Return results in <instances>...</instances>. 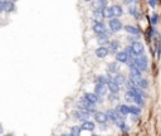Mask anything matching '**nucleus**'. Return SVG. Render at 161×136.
I'll use <instances>...</instances> for the list:
<instances>
[{"label": "nucleus", "mask_w": 161, "mask_h": 136, "mask_svg": "<svg viewBox=\"0 0 161 136\" xmlns=\"http://www.w3.org/2000/svg\"><path fill=\"white\" fill-rule=\"evenodd\" d=\"M124 1L126 4H135V3H137V0H124Z\"/></svg>", "instance_id": "31"}, {"label": "nucleus", "mask_w": 161, "mask_h": 136, "mask_svg": "<svg viewBox=\"0 0 161 136\" xmlns=\"http://www.w3.org/2000/svg\"><path fill=\"white\" fill-rule=\"evenodd\" d=\"M116 60L118 63H126L128 60V54L126 52H118L116 53Z\"/></svg>", "instance_id": "11"}, {"label": "nucleus", "mask_w": 161, "mask_h": 136, "mask_svg": "<svg viewBox=\"0 0 161 136\" xmlns=\"http://www.w3.org/2000/svg\"><path fill=\"white\" fill-rule=\"evenodd\" d=\"M107 87L105 83H97L96 85V88H94V93L97 94L98 97H105L106 93H107Z\"/></svg>", "instance_id": "3"}, {"label": "nucleus", "mask_w": 161, "mask_h": 136, "mask_svg": "<svg viewBox=\"0 0 161 136\" xmlns=\"http://www.w3.org/2000/svg\"><path fill=\"white\" fill-rule=\"evenodd\" d=\"M84 1H91V0H84Z\"/></svg>", "instance_id": "33"}, {"label": "nucleus", "mask_w": 161, "mask_h": 136, "mask_svg": "<svg viewBox=\"0 0 161 136\" xmlns=\"http://www.w3.org/2000/svg\"><path fill=\"white\" fill-rule=\"evenodd\" d=\"M102 11H103V15H105V19H112V18H115L113 11H112V8L106 6Z\"/></svg>", "instance_id": "19"}, {"label": "nucleus", "mask_w": 161, "mask_h": 136, "mask_svg": "<svg viewBox=\"0 0 161 136\" xmlns=\"http://www.w3.org/2000/svg\"><path fill=\"white\" fill-rule=\"evenodd\" d=\"M93 32L97 34H102V33H105L106 32V25L103 24V22H94V24H93Z\"/></svg>", "instance_id": "6"}, {"label": "nucleus", "mask_w": 161, "mask_h": 136, "mask_svg": "<svg viewBox=\"0 0 161 136\" xmlns=\"http://www.w3.org/2000/svg\"><path fill=\"white\" fill-rule=\"evenodd\" d=\"M117 111L121 113V115H128L130 113V107H127V106H125V105H120V106H117Z\"/></svg>", "instance_id": "22"}, {"label": "nucleus", "mask_w": 161, "mask_h": 136, "mask_svg": "<svg viewBox=\"0 0 161 136\" xmlns=\"http://www.w3.org/2000/svg\"><path fill=\"white\" fill-rule=\"evenodd\" d=\"M93 19L94 22H103L105 15H103L102 10H93Z\"/></svg>", "instance_id": "18"}, {"label": "nucleus", "mask_w": 161, "mask_h": 136, "mask_svg": "<svg viewBox=\"0 0 161 136\" xmlns=\"http://www.w3.org/2000/svg\"><path fill=\"white\" fill-rule=\"evenodd\" d=\"M107 6V1L106 0H96L92 3V9L93 10H103Z\"/></svg>", "instance_id": "8"}, {"label": "nucleus", "mask_w": 161, "mask_h": 136, "mask_svg": "<svg viewBox=\"0 0 161 136\" xmlns=\"http://www.w3.org/2000/svg\"><path fill=\"white\" fill-rule=\"evenodd\" d=\"M131 47H132L133 54H135L136 57H139V56H141L144 53V45H142L141 42H133Z\"/></svg>", "instance_id": "5"}, {"label": "nucleus", "mask_w": 161, "mask_h": 136, "mask_svg": "<svg viewBox=\"0 0 161 136\" xmlns=\"http://www.w3.org/2000/svg\"><path fill=\"white\" fill-rule=\"evenodd\" d=\"M133 64H135L141 72H144V71H146V68H147V58L144 54H141L133 59Z\"/></svg>", "instance_id": "2"}, {"label": "nucleus", "mask_w": 161, "mask_h": 136, "mask_svg": "<svg viewBox=\"0 0 161 136\" xmlns=\"http://www.w3.org/2000/svg\"><path fill=\"white\" fill-rule=\"evenodd\" d=\"M120 48H121V45L117 40H112L110 43V52L111 53H118L120 52Z\"/></svg>", "instance_id": "13"}, {"label": "nucleus", "mask_w": 161, "mask_h": 136, "mask_svg": "<svg viewBox=\"0 0 161 136\" xmlns=\"http://www.w3.org/2000/svg\"><path fill=\"white\" fill-rule=\"evenodd\" d=\"M108 25H110V29L113 30V32H118V30L122 29V23H121V20H118L117 18L110 19V24Z\"/></svg>", "instance_id": "4"}, {"label": "nucleus", "mask_w": 161, "mask_h": 136, "mask_svg": "<svg viewBox=\"0 0 161 136\" xmlns=\"http://www.w3.org/2000/svg\"><path fill=\"white\" fill-rule=\"evenodd\" d=\"M136 97H137V93L135 92V91H132V90H128L127 92H126L125 94V100L127 101V102H136Z\"/></svg>", "instance_id": "12"}, {"label": "nucleus", "mask_w": 161, "mask_h": 136, "mask_svg": "<svg viewBox=\"0 0 161 136\" xmlns=\"http://www.w3.org/2000/svg\"><path fill=\"white\" fill-rule=\"evenodd\" d=\"M125 30L127 33H130V34H133V35H139V34H140V30L137 29L136 26H133V25H126Z\"/></svg>", "instance_id": "20"}, {"label": "nucleus", "mask_w": 161, "mask_h": 136, "mask_svg": "<svg viewBox=\"0 0 161 136\" xmlns=\"http://www.w3.org/2000/svg\"><path fill=\"white\" fill-rule=\"evenodd\" d=\"M96 56L98 57V58H106L107 56H108V53H110V49L108 48H106V47H99L96 49Z\"/></svg>", "instance_id": "9"}, {"label": "nucleus", "mask_w": 161, "mask_h": 136, "mask_svg": "<svg viewBox=\"0 0 161 136\" xmlns=\"http://www.w3.org/2000/svg\"><path fill=\"white\" fill-rule=\"evenodd\" d=\"M156 4H158V0H149V5L151 8H155Z\"/></svg>", "instance_id": "29"}, {"label": "nucleus", "mask_w": 161, "mask_h": 136, "mask_svg": "<svg viewBox=\"0 0 161 136\" xmlns=\"http://www.w3.org/2000/svg\"><path fill=\"white\" fill-rule=\"evenodd\" d=\"M137 86H139V87H142V88H146V87H147V81H146V79H141Z\"/></svg>", "instance_id": "27"}, {"label": "nucleus", "mask_w": 161, "mask_h": 136, "mask_svg": "<svg viewBox=\"0 0 161 136\" xmlns=\"http://www.w3.org/2000/svg\"><path fill=\"white\" fill-rule=\"evenodd\" d=\"M107 115H108V117L117 125L118 127H122V128L125 127V122H124V120L121 119V113L118 112V111H115V110H108V111H107Z\"/></svg>", "instance_id": "1"}, {"label": "nucleus", "mask_w": 161, "mask_h": 136, "mask_svg": "<svg viewBox=\"0 0 161 136\" xmlns=\"http://www.w3.org/2000/svg\"><path fill=\"white\" fill-rule=\"evenodd\" d=\"M130 112L133 113V115H140L141 110L139 107H135V106H131V107H130Z\"/></svg>", "instance_id": "26"}, {"label": "nucleus", "mask_w": 161, "mask_h": 136, "mask_svg": "<svg viewBox=\"0 0 161 136\" xmlns=\"http://www.w3.org/2000/svg\"><path fill=\"white\" fill-rule=\"evenodd\" d=\"M92 136H98V135H92Z\"/></svg>", "instance_id": "34"}, {"label": "nucleus", "mask_w": 161, "mask_h": 136, "mask_svg": "<svg viewBox=\"0 0 161 136\" xmlns=\"http://www.w3.org/2000/svg\"><path fill=\"white\" fill-rule=\"evenodd\" d=\"M80 130H82V127L73 126V127L71 128V135H72V136H79V134H80Z\"/></svg>", "instance_id": "25"}, {"label": "nucleus", "mask_w": 161, "mask_h": 136, "mask_svg": "<svg viewBox=\"0 0 161 136\" xmlns=\"http://www.w3.org/2000/svg\"><path fill=\"white\" fill-rule=\"evenodd\" d=\"M82 130H84V131H93L94 130V124L92 122V121H84V122L82 124Z\"/></svg>", "instance_id": "14"}, {"label": "nucleus", "mask_w": 161, "mask_h": 136, "mask_svg": "<svg viewBox=\"0 0 161 136\" xmlns=\"http://www.w3.org/2000/svg\"><path fill=\"white\" fill-rule=\"evenodd\" d=\"M136 103L141 105V106L144 105V98H141V96H139V94H137V97H136Z\"/></svg>", "instance_id": "28"}, {"label": "nucleus", "mask_w": 161, "mask_h": 136, "mask_svg": "<svg viewBox=\"0 0 161 136\" xmlns=\"http://www.w3.org/2000/svg\"><path fill=\"white\" fill-rule=\"evenodd\" d=\"M158 19H159V17L155 14L154 17H152V19H151V23H152V24H156V23H158Z\"/></svg>", "instance_id": "30"}, {"label": "nucleus", "mask_w": 161, "mask_h": 136, "mask_svg": "<svg viewBox=\"0 0 161 136\" xmlns=\"http://www.w3.org/2000/svg\"><path fill=\"white\" fill-rule=\"evenodd\" d=\"M107 119H108V115H107V113H103V112H96L94 113V120L99 124H106Z\"/></svg>", "instance_id": "10"}, {"label": "nucleus", "mask_w": 161, "mask_h": 136, "mask_svg": "<svg viewBox=\"0 0 161 136\" xmlns=\"http://www.w3.org/2000/svg\"><path fill=\"white\" fill-rule=\"evenodd\" d=\"M74 116L80 121H87L90 117V111L87 110H79V111H74Z\"/></svg>", "instance_id": "7"}, {"label": "nucleus", "mask_w": 161, "mask_h": 136, "mask_svg": "<svg viewBox=\"0 0 161 136\" xmlns=\"http://www.w3.org/2000/svg\"><path fill=\"white\" fill-rule=\"evenodd\" d=\"M107 86H108V90H110L112 93H118V91H120V86H118L117 83L113 81V79H112V81H111L110 83H107Z\"/></svg>", "instance_id": "16"}, {"label": "nucleus", "mask_w": 161, "mask_h": 136, "mask_svg": "<svg viewBox=\"0 0 161 136\" xmlns=\"http://www.w3.org/2000/svg\"><path fill=\"white\" fill-rule=\"evenodd\" d=\"M113 81L116 82L118 86H122V85H124V83L126 82V79H125V77H124V76H122V74H117L116 77L113 78Z\"/></svg>", "instance_id": "24"}, {"label": "nucleus", "mask_w": 161, "mask_h": 136, "mask_svg": "<svg viewBox=\"0 0 161 136\" xmlns=\"http://www.w3.org/2000/svg\"><path fill=\"white\" fill-rule=\"evenodd\" d=\"M128 11H130V14L132 15V17H135L136 19H139L140 18V10H139V8H137L136 5H130L128 8Z\"/></svg>", "instance_id": "17"}, {"label": "nucleus", "mask_w": 161, "mask_h": 136, "mask_svg": "<svg viewBox=\"0 0 161 136\" xmlns=\"http://www.w3.org/2000/svg\"><path fill=\"white\" fill-rule=\"evenodd\" d=\"M111 8H112V11H113L115 18H118V17H121V15L124 14V10H122V8L120 5H112Z\"/></svg>", "instance_id": "21"}, {"label": "nucleus", "mask_w": 161, "mask_h": 136, "mask_svg": "<svg viewBox=\"0 0 161 136\" xmlns=\"http://www.w3.org/2000/svg\"><path fill=\"white\" fill-rule=\"evenodd\" d=\"M98 43L99 44L108 43V34H107L106 32L102 33V34H98Z\"/></svg>", "instance_id": "23"}, {"label": "nucleus", "mask_w": 161, "mask_h": 136, "mask_svg": "<svg viewBox=\"0 0 161 136\" xmlns=\"http://www.w3.org/2000/svg\"><path fill=\"white\" fill-rule=\"evenodd\" d=\"M60 136H72L71 134H63V135H60Z\"/></svg>", "instance_id": "32"}, {"label": "nucleus", "mask_w": 161, "mask_h": 136, "mask_svg": "<svg viewBox=\"0 0 161 136\" xmlns=\"http://www.w3.org/2000/svg\"><path fill=\"white\" fill-rule=\"evenodd\" d=\"M84 98H86L87 101L92 102V103H97L98 100H99V97L96 93H86L84 94Z\"/></svg>", "instance_id": "15"}]
</instances>
